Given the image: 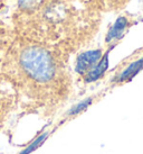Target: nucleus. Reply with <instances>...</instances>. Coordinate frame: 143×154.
<instances>
[{"mask_svg":"<svg viewBox=\"0 0 143 154\" xmlns=\"http://www.w3.org/2000/svg\"><path fill=\"white\" fill-rule=\"evenodd\" d=\"M20 64L31 79L38 82H47L55 74V63L51 53L42 47L26 48L20 55Z\"/></svg>","mask_w":143,"mask_h":154,"instance_id":"obj_1","label":"nucleus"},{"mask_svg":"<svg viewBox=\"0 0 143 154\" xmlns=\"http://www.w3.org/2000/svg\"><path fill=\"white\" fill-rule=\"evenodd\" d=\"M103 53L101 50H92L82 53L76 61L75 70L78 74H85L91 71L98 61L102 59Z\"/></svg>","mask_w":143,"mask_h":154,"instance_id":"obj_2","label":"nucleus"},{"mask_svg":"<svg viewBox=\"0 0 143 154\" xmlns=\"http://www.w3.org/2000/svg\"><path fill=\"white\" fill-rule=\"evenodd\" d=\"M143 70V57H140L139 60H135L127 65L122 72L118 74V77H115L114 81L115 82H127L131 81L133 78H135Z\"/></svg>","mask_w":143,"mask_h":154,"instance_id":"obj_3","label":"nucleus"},{"mask_svg":"<svg viewBox=\"0 0 143 154\" xmlns=\"http://www.w3.org/2000/svg\"><path fill=\"white\" fill-rule=\"evenodd\" d=\"M109 51H107L102 56V59L96 63V65L94 68L86 73V78H85V81L86 82H94L101 79L104 73L107 71L109 69Z\"/></svg>","mask_w":143,"mask_h":154,"instance_id":"obj_4","label":"nucleus"},{"mask_svg":"<svg viewBox=\"0 0 143 154\" xmlns=\"http://www.w3.org/2000/svg\"><path fill=\"white\" fill-rule=\"evenodd\" d=\"M127 26H129V20L125 17H118L107 32L105 41L107 43H111V42L120 39L123 36Z\"/></svg>","mask_w":143,"mask_h":154,"instance_id":"obj_5","label":"nucleus"},{"mask_svg":"<svg viewBox=\"0 0 143 154\" xmlns=\"http://www.w3.org/2000/svg\"><path fill=\"white\" fill-rule=\"evenodd\" d=\"M93 103V99L92 98H86L84 99V100H82V101H80L78 103H76L74 107H72L69 110H68L67 115L68 116H75V115H78V114H80V112H83V111H85L87 108L92 105Z\"/></svg>","mask_w":143,"mask_h":154,"instance_id":"obj_6","label":"nucleus"},{"mask_svg":"<svg viewBox=\"0 0 143 154\" xmlns=\"http://www.w3.org/2000/svg\"><path fill=\"white\" fill-rule=\"evenodd\" d=\"M47 136H48V133H42V135H39L38 137H36L34 141L30 143L29 145L27 146V147H25L24 150L21 151L20 154H30V153H33V152H34L37 147H39V145H42V143L46 140Z\"/></svg>","mask_w":143,"mask_h":154,"instance_id":"obj_7","label":"nucleus"},{"mask_svg":"<svg viewBox=\"0 0 143 154\" xmlns=\"http://www.w3.org/2000/svg\"><path fill=\"white\" fill-rule=\"evenodd\" d=\"M42 2V0H18L19 7L22 9H27V10L37 8Z\"/></svg>","mask_w":143,"mask_h":154,"instance_id":"obj_8","label":"nucleus"}]
</instances>
